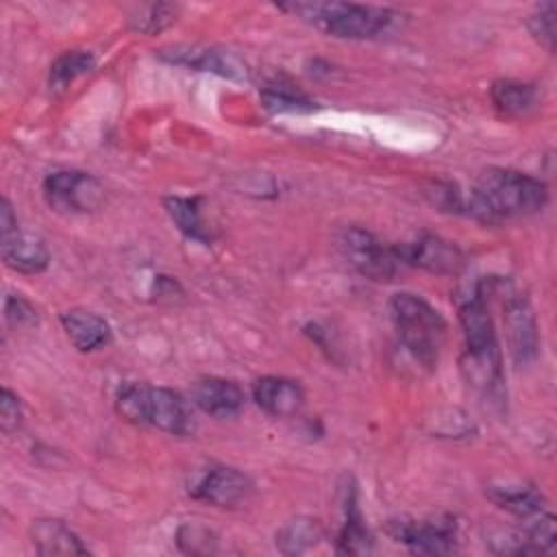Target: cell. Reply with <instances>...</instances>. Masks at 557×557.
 Instances as JSON below:
<instances>
[{"mask_svg":"<svg viewBox=\"0 0 557 557\" xmlns=\"http://www.w3.org/2000/svg\"><path fill=\"white\" fill-rule=\"evenodd\" d=\"M548 200L546 185L524 172L490 168L470 191H463L461 213L496 224L509 218L537 213Z\"/></svg>","mask_w":557,"mask_h":557,"instance_id":"1","label":"cell"},{"mask_svg":"<svg viewBox=\"0 0 557 557\" xmlns=\"http://www.w3.org/2000/svg\"><path fill=\"white\" fill-rule=\"evenodd\" d=\"M459 322L466 339L461 372L476 392L496 396L503 392V368L494 322L485 302V283H479L472 296L459 305Z\"/></svg>","mask_w":557,"mask_h":557,"instance_id":"2","label":"cell"},{"mask_svg":"<svg viewBox=\"0 0 557 557\" xmlns=\"http://www.w3.org/2000/svg\"><path fill=\"white\" fill-rule=\"evenodd\" d=\"M389 309L405 350L420 366L433 368L446 337V322L440 311L433 309L424 298L409 292L394 294Z\"/></svg>","mask_w":557,"mask_h":557,"instance_id":"3","label":"cell"},{"mask_svg":"<svg viewBox=\"0 0 557 557\" xmlns=\"http://www.w3.org/2000/svg\"><path fill=\"white\" fill-rule=\"evenodd\" d=\"M115 409L133 424L154 426L170 435H187L191 431V416L185 400L168 387L128 383L117 392Z\"/></svg>","mask_w":557,"mask_h":557,"instance_id":"4","label":"cell"},{"mask_svg":"<svg viewBox=\"0 0 557 557\" xmlns=\"http://www.w3.org/2000/svg\"><path fill=\"white\" fill-rule=\"evenodd\" d=\"M283 9L298 13L326 35L342 39L376 37L394 20L389 9L352 2H292L283 4Z\"/></svg>","mask_w":557,"mask_h":557,"instance_id":"5","label":"cell"},{"mask_svg":"<svg viewBox=\"0 0 557 557\" xmlns=\"http://www.w3.org/2000/svg\"><path fill=\"white\" fill-rule=\"evenodd\" d=\"M339 248L344 259L370 281H392L398 272V265H403L394 246H385L370 231L359 226H348L339 235Z\"/></svg>","mask_w":557,"mask_h":557,"instance_id":"6","label":"cell"},{"mask_svg":"<svg viewBox=\"0 0 557 557\" xmlns=\"http://www.w3.org/2000/svg\"><path fill=\"white\" fill-rule=\"evenodd\" d=\"M102 185L85 172L78 170H61L52 172L44 181V198L46 202L61 213H85L100 205Z\"/></svg>","mask_w":557,"mask_h":557,"instance_id":"7","label":"cell"},{"mask_svg":"<svg viewBox=\"0 0 557 557\" xmlns=\"http://www.w3.org/2000/svg\"><path fill=\"white\" fill-rule=\"evenodd\" d=\"M387 533L420 555H448L457 544V524L453 518L440 520H394Z\"/></svg>","mask_w":557,"mask_h":557,"instance_id":"8","label":"cell"},{"mask_svg":"<svg viewBox=\"0 0 557 557\" xmlns=\"http://www.w3.org/2000/svg\"><path fill=\"white\" fill-rule=\"evenodd\" d=\"M503 324L509 352L518 366H529L537 357V322L529 300L520 294H509L503 302Z\"/></svg>","mask_w":557,"mask_h":557,"instance_id":"9","label":"cell"},{"mask_svg":"<svg viewBox=\"0 0 557 557\" xmlns=\"http://www.w3.org/2000/svg\"><path fill=\"white\" fill-rule=\"evenodd\" d=\"M394 248L400 263L418 265L433 274H459L466 263L463 252L453 242L431 233L420 235L411 244H400Z\"/></svg>","mask_w":557,"mask_h":557,"instance_id":"10","label":"cell"},{"mask_svg":"<svg viewBox=\"0 0 557 557\" xmlns=\"http://www.w3.org/2000/svg\"><path fill=\"white\" fill-rule=\"evenodd\" d=\"M252 492V481L237 468L215 466L194 485L191 496L213 507H237Z\"/></svg>","mask_w":557,"mask_h":557,"instance_id":"11","label":"cell"},{"mask_svg":"<svg viewBox=\"0 0 557 557\" xmlns=\"http://www.w3.org/2000/svg\"><path fill=\"white\" fill-rule=\"evenodd\" d=\"M252 398L268 416L287 418L302 409L305 392L298 381L285 376H261L252 383Z\"/></svg>","mask_w":557,"mask_h":557,"instance_id":"12","label":"cell"},{"mask_svg":"<svg viewBox=\"0 0 557 557\" xmlns=\"http://www.w3.org/2000/svg\"><path fill=\"white\" fill-rule=\"evenodd\" d=\"M0 239H2V259L7 268L22 274H39L48 268L50 252L39 237L24 233L20 231V226H15L13 231L0 233Z\"/></svg>","mask_w":557,"mask_h":557,"instance_id":"13","label":"cell"},{"mask_svg":"<svg viewBox=\"0 0 557 557\" xmlns=\"http://www.w3.org/2000/svg\"><path fill=\"white\" fill-rule=\"evenodd\" d=\"M194 405L213 418H233L244 405V392L228 379H200L191 387Z\"/></svg>","mask_w":557,"mask_h":557,"instance_id":"14","label":"cell"},{"mask_svg":"<svg viewBox=\"0 0 557 557\" xmlns=\"http://www.w3.org/2000/svg\"><path fill=\"white\" fill-rule=\"evenodd\" d=\"M30 540L41 557H74L87 555L89 548L59 518H39L30 527Z\"/></svg>","mask_w":557,"mask_h":557,"instance_id":"15","label":"cell"},{"mask_svg":"<svg viewBox=\"0 0 557 557\" xmlns=\"http://www.w3.org/2000/svg\"><path fill=\"white\" fill-rule=\"evenodd\" d=\"M161 57L168 59L170 63H178V65H187L200 72H215L220 76H228V78H246V67L228 52L222 50H213V48H196V46H176L170 50H161Z\"/></svg>","mask_w":557,"mask_h":557,"instance_id":"16","label":"cell"},{"mask_svg":"<svg viewBox=\"0 0 557 557\" xmlns=\"http://www.w3.org/2000/svg\"><path fill=\"white\" fill-rule=\"evenodd\" d=\"M61 326L67 339L81 350L91 352L109 344L111 329L104 318L87 309H70L61 313Z\"/></svg>","mask_w":557,"mask_h":557,"instance_id":"17","label":"cell"},{"mask_svg":"<svg viewBox=\"0 0 557 557\" xmlns=\"http://www.w3.org/2000/svg\"><path fill=\"white\" fill-rule=\"evenodd\" d=\"M337 553L344 555H368L372 553V535L366 529L361 509L357 505V490H346L344 500V524L337 533Z\"/></svg>","mask_w":557,"mask_h":557,"instance_id":"18","label":"cell"},{"mask_svg":"<svg viewBox=\"0 0 557 557\" xmlns=\"http://www.w3.org/2000/svg\"><path fill=\"white\" fill-rule=\"evenodd\" d=\"M487 496L522 522L544 511V498L533 485H492Z\"/></svg>","mask_w":557,"mask_h":557,"instance_id":"19","label":"cell"},{"mask_svg":"<svg viewBox=\"0 0 557 557\" xmlns=\"http://www.w3.org/2000/svg\"><path fill=\"white\" fill-rule=\"evenodd\" d=\"M490 98L503 115L522 117L535 109L537 89L535 85L520 81H496L490 89Z\"/></svg>","mask_w":557,"mask_h":557,"instance_id":"20","label":"cell"},{"mask_svg":"<svg viewBox=\"0 0 557 557\" xmlns=\"http://www.w3.org/2000/svg\"><path fill=\"white\" fill-rule=\"evenodd\" d=\"M324 540V529L313 518H294L276 533V548L285 555H300Z\"/></svg>","mask_w":557,"mask_h":557,"instance_id":"21","label":"cell"},{"mask_svg":"<svg viewBox=\"0 0 557 557\" xmlns=\"http://www.w3.org/2000/svg\"><path fill=\"white\" fill-rule=\"evenodd\" d=\"M96 59L85 50H67L54 59L48 74V85L52 91H65L78 76L91 72Z\"/></svg>","mask_w":557,"mask_h":557,"instance_id":"22","label":"cell"},{"mask_svg":"<svg viewBox=\"0 0 557 557\" xmlns=\"http://www.w3.org/2000/svg\"><path fill=\"white\" fill-rule=\"evenodd\" d=\"M165 202V211L170 213L172 222L178 226L181 233H185L191 239L198 242H209L211 235L202 224V215H200V198H181V196H170L163 200Z\"/></svg>","mask_w":557,"mask_h":557,"instance_id":"23","label":"cell"},{"mask_svg":"<svg viewBox=\"0 0 557 557\" xmlns=\"http://www.w3.org/2000/svg\"><path fill=\"white\" fill-rule=\"evenodd\" d=\"M263 104L270 111H278V113H302V111H313L315 104L298 89H294L292 85H268L261 94Z\"/></svg>","mask_w":557,"mask_h":557,"instance_id":"24","label":"cell"},{"mask_svg":"<svg viewBox=\"0 0 557 557\" xmlns=\"http://www.w3.org/2000/svg\"><path fill=\"white\" fill-rule=\"evenodd\" d=\"M176 11L178 7L174 4H146V7H139V11L128 17V22L135 30L154 35L168 28L176 20Z\"/></svg>","mask_w":557,"mask_h":557,"instance_id":"25","label":"cell"},{"mask_svg":"<svg viewBox=\"0 0 557 557\" xmlns=\"http://www.w3.org/2000/svg\"><path fill=\"white\" fill-rule=\"evenodd\" d=\"M555 15L557 9L553 2H544L537 7L535 13L529 15L527 26L529 33L540 41V46H544L548 52L555 50Z\"/></svg>","mask_w":557,"mask_h":557,"instance_id":"26","label":"cell"},{"mask_svg":"<svg viewBox=\"0 0 557 557\" xmlns=\"http://www.w3.org/2000/svg\"><path fill=\"white\" fill-rule=\"evenodd\" d=\"M4 320L13 329H28L37 324V309L20 294H9L4 298Z\"/></svg>","mask_w":557,"mask_h":557,"instance_id":"27","label":"cell"},{"mask_svg":"<svg viewBox=\"0 0 557 557\" xmlns=\"http://www.w3.org/2000/svg\"><path fill=\"white\" fill-rule=\"evenodd\" d=\"M22 424V405L20 398L9 389L2 387L0 392V429L4 435H11Z\"/></svg>","mask_w":557,"mask_h":557,"instance_id":"28","label":"cell"},{"mask_svg":"<svg viewBox=\"0 0 557 557\" xmlns=\"http://www.w3.org/2000/svg\"><path fill=\"white\" fill-rule=\"evenodd\" d=\"M178 544L187 553H209L213 535L198 524H185L178 529Z\"/></svg>","mask_w":557,"mask_h":557,"instance_id":"29","label":"cell"}]
</instances>
